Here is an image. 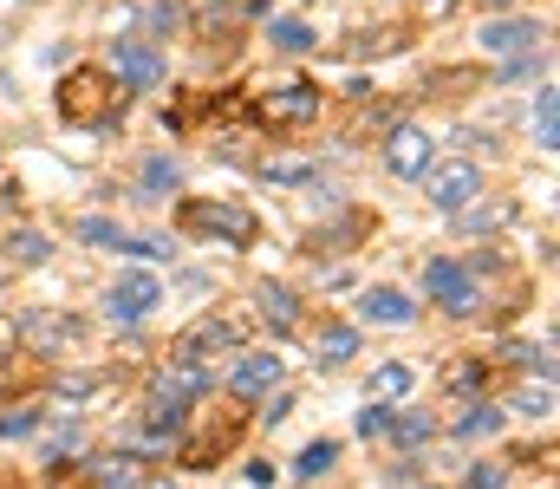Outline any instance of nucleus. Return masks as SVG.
<instances>
[{"label": "nucleus", "mask_w": 560, "mask_h": 489, "mask_svg": "<svg viewBox=\"0 0 560 489\" xmlns=\"http://www.w3.org/2000/svg\"><path fill=\"white\" fill-rule=\"evenodd\" d=\"M423 294L443 307V314H476V275L463 261H423Z\"/></svg>", "instance_id": "5"}, {"label": "nucleus", "mask_w": 560, "mask_h": 489, "mask_svg": "<svg viewBox=\"0 0 560 489\" xmlns=\"http://www.w3.org/2000/svg\"><path fill=\"white\" fill-rule=\"evenodd\" d=\"M176 222L189 229V235H222V242H255V216L242 209V202H209V196H183L176 202Z\"/></svg>", "instance_id": "2"}, {"label": "nucleus", "mask_w": 560, "mask_h": 489, "mask_svg": "<svg viewBox=\"0 0 560 489\" xmlns=\"http://www.w3.org/2000/svg\"><path fill=\"white\" fill-rule=\"evenodd\" d=\"M489 379V365L482 359H463V365H450V392H476Z\"/></svg>", "instance_id": "27"}, {"label": "nucleus", "mask_w": 560, "mask_h": 489, "mask_svg": "<svg viewBox=\"0 0 560 489\" xmlns=\"http://www.w3.org/2000/svg\"><path fill=\"white\" fill-rule=\"evenodd\" d=\"M52 255V242L39 235V229H7V261H20V268H39Z\"/></svg>", "instance_id": "16"}, {"label": "nucleus", "mask_w": 560, "mask_h": 489, "mask_svg": "<svg viewBox=\"0 0 560 489\" xmlns=\"http://www.w3.org/2000/svg\"><path fill=\"white\" fill-rule=\"evenodd\" d=\"M378 431H392V405H365L359 411V438H378Z\"/></svg>", "instance_id": "30"}, {"label": "nucleus", "mask_w": 560, "mask_h": 489, "mask_svg": "<svg viewBox=\"0 0 560 489\" xmlns=\"http://www.w3.org/2000/svg\"><path fill=\"white\" fill-rule=\"evenodd\" d=\"M79 242H92V248H118V255H125V242H131V235H125L112 216H85V222H79Z\"/></svg>", "instance_id": "20"}, {"label": "nucleus", "mask_w": 560, "mask_h": 489, "mask_svg": "<svg viewBox=\"0 0 560 489\" xmlns=\"http://www.w3.org/2000/svg\"><path fill=\"white\" fill-rule=\"evenodd\" d=\"M183 20H189V13H183L176 0H156V7H150V26H156V33H176Z\"/></svg>", "instance_id": "29"}, {"label": "nucleus", "mask_w": 560, "mask_h": 489, "mask_svg": "<svg viewBox=\"0 0 560 489\" xmlns=\"http://www.w3.org/2000/svg\"><path fill=\"white\" fill-rule=\"evenodd\" d=\"M541 66H548L541 53H522V59H509V66H502V79H535Z\"/></svg>", "instance_id": "32"}, {"label": "nucleus", "mask_w": 560, "mask_h": 489, "mask_svg": "<svg viewBox=\"0 0 560 489\" xmlns=\"http://www.w3.org/2000/svg\"><path fill=\"white\" fill-rule=\"evenodd\" d=\"M261 176H275V183H306V176H313V163H300V158H275V163H261Z\"/></svg>", "instance_id": "28"}, {"label": "nucleus", "mask_w": 560, "mask_h": 489, "mask_svg": "<svg viewBox=\"0 0 560 489\" xmlns=\"http://www.w3.org/2000/svg\"><path fill=\"white\" fill-rule=\"evenodd\" d=\"M118 112H125V92H118V79H112L105 66H72V72L59 79V118H66V125L98 131V125H112Z\"/></svg>", "instance_id": "1"}, {"label": "nucleus", "mask_w": 560, "mask_h": 489, "mask_svg": "<svg viewBox=\"0 0 560 489\" xmlns=\"http://www.w3.org/2000/svg\"><path fill=\"white\" fill-rule=\"evenodd\" d=\"M287 411H293V398H287V392H268V411H261V418H268V424H280Z\"/></svg>", "instance_id": "35"}, {"label": "nucleus", "mask_w": 560, "mask_h": 489, "mask_svg": "<svg viewBox=\"0 0 560 489\" xmlns=\"http://www.w3.org/2000/svg\"><path fill=\"white\" fill-rule=\"evenodd\" d=\"M255 301H261V321L280 326V333L300 321V301H293V288H275V281H261V288H255Z\"/></svg>", "instance_id": "14"}, {"label": "nucleus", "mask_w": 560, "mask_h": 489, "mask_svg": "<svg viewBox=\"0 0 560 489\" xmlns=\"http://www.w3.org/2000/svg\"><path fill=\"white\" fill-rule=\"evenodd\" d=\"M392 431H398V444H405V451H418V444L430 438V431H436V424H430L423 411H411V418H392Z\"/></svg>", "instance_id": "25"}, {"label": "nucleus", "mask_w": 560, "mask_h": 489, "mask_svg": "<svg viewBox=\"0 0 560 489\" xmlns=\"http://www.w3.org/2000/svg\"><path fill=\"white\" fill-rule=\"evenodd\" d=\"M112 79H118V92H156V85L170 79V66H163V53H156V46L112 39Z\"/></svg>", "instance_id": "4"}, {"label": "nucleus", "mask_w": 560, "mask_h": 489, "mask_svg": "<svg viewBox=\"0 0 560 489\" xmlns=\"http://www.w3.org/2000/svg\"><path fill=\"white\" fill-rule=\"evenodd\" d=\"M359 314H365V321H378V326H411V321H418V301H411L405 288H385V281H378V288H365V294H359Z\"/></svg>", "instance_id": "10"}, {"label": "nucleus", "mask_w": 560, "mask_h": 489, "mask_svg": "<svg viewBox=\"0 0 560 489\" xmlns=\"http://www.w3.org/2000/svg\"><path fill=\"white\" fill-rule=\"evenodd\" d=\"M163 489H176V484H163Z\"/></svg>", "instance_id": "37"}, {"label": "nucleus", "mask_w": 560, "mask_h": 489, "mask_svg": "<svg viewBox=\"0 0 560 489\" xmlns=\"http://www.w3.org/2000/svg\"><path fill=\"white\" fill-rule=\"evenodd\" d=\"M359 352V333L352 326H319V365H346Z\"/></svg>", "instance_id": "17"}, {"label": "nucleus", "mask_w": 560, "mask_h": 489, "mask_svg": "<svg viewBox=\"0 0 560 489\" xmlns=\"http://www.w3.org/2000/svg\"><path fill=\"white\" fill-rule=\"evenodd\" d=\"M482 53H502V59H522V53H541V39H548V26L535 20V13H522V20H489L482 33Z\"/></svg>", "instance_id": "8"}, {"label": "nucleus", "mask_w": 560, "mask_h": 489, "mask_svg": "<svg viewBox=\"0 0 560 489\" xmlns=\"http://www.w3.org/2000/svg\"><path fill=\"white\" fill-rule=\"evenodd\" d=\"M332 464H339V438H313V444L293 457V470H300V477H326Z\"/></svg>", "instance_id": "19"}, {"label": "nucleus", "mask_w": 560, "mask_h": 489, "mask_svg": "<svg viewBox=\"0 0 560 489\" xmlns=\"http://www.w3.org/2000/svg\"><path fill=\"white\" fill-rule=\"evenodd\" d=\"M495 431H502V411H495V405H476V411L463 418V438H495Z\"/></svg>", "instance_id": "26"}, {"label": "nucleus", "mask_w": 560, "mask_h": 489, "mask_svg": "<svg viewBox=\"0 0 560 489\" xmlns=\"http://www.w3.org/2000/svg\"><path fill=\"white\" fill-rule=\"evenodd\" d=\"M443 13H456V0H423V20H443Z\"/></svg>", "instance_id": "36"}, {"label": "nucleus", "mask_w": 560, "mask_h": 489, "mask_svg": "<svg viewBox=\"0 0 560 489\" xmlns=\"http://www.w3.org/2000/svg\"><path fill=\"white\" fill-rule=\"evenodd\" d=\"M423 196H430V209H443V216H463L476 196H482V170L476 163H430L423 170Z\"/></svg>", "instance_id": "3"}, {"label": "nucleus", "mask_w": 560, "mask_h": 489, "mask_svg": "<svg viewBox=\"0 0 560 489\" xmlns=\"http://www.w3.org/2000/svg\"><path fill=\"white\" fill-rule=\"evenodd\" d=\"M125 255H143V261H170V242H150V235H131Z\"/></svg>", "instance_id": "31"}, {"label": "nucleus", "mask_w": 560, "mask_h": 489, "mask_svg": "<svg viewBox=\"0 0 560 489\" xmlns=\"http://www.w3.org/2000/svg\"><path fill=\"white\" fill-rule=\"evenodd\" d=\"M430 131L423 125H392V138H385V163H392V176H423L430 170Z\"/></svg>", "instance_id": "9"}, {"label": "nucleus", "mask_w": 560, "mask_h": 489, "mask_svg": "<svg viewBox=\"0 0 560 489\" xmlns=\"http://www.w3.org/2000/svg\"><path fill=\"white\" fill-rule=\"evenodd\" d=\"M268 46H275V53H313V46H319V33H313L306 20L280 13V20H268Z\"/></svg>", "instance_id": "13"}, {"label": "nucleus", "mask_w": 560, "mask_h": 489, "mask_svg": "<svg viewBox=\"0 0 560 489\" xmlns=\"http://www.w3.org/2000/svg\"><path fill=\"white\" fill-rule=\"evenodd\" d=\"M33 424H39V411H7V418H0V438H26Z\"/></svg>", "instance_id": "33"}, {"label": "nucleus", "mask_w": 560, "mask_h": 489, "mask_svg": "<svg viewBox=\"0 0 560 489\" xmlns=\"http://www.w3.org/2000/svg\"><path fill=\"white\" fill-rule=\"evenodd\" d=\"M319 105H326V98H319L313 79H287V85H275V92L261 98V118H268V125H313Z\"/></svg>", "instance_id": "7"}, {"label": "nucleus", "mask_w": 560, "mask_h": 489, "mask_svg": "<svg viewBox=\"0 0 560 489\" xmlns=\"http://www.w3.org/2000/svg\"><path fill=\"white\" fill-rule=\"evenodd\" d=\"M515 411L548 418V411H555V385H522V392H515Z\"/></svg>", "instance_id": "24"}, {"label": "nucleus", "mask_w": 560, "mask_h": 489, "mask_svg": "<svg viewBox=\"0 0 560 489\" xmlns=\"http://www.w3.org/2000/svg\"><path fill=\"white\" fill-rule=\"evenodd\" d=\"M535 144H541V151H555L560 144V92L555 85L535 92Z\"/></svg>", "instance_id": "15"}, {"label": "nucleus", "mask_w": 560, "mask_h": 489, "mask_svg": "<svg viewBox=\"0 0 560 489\" xmlns=\"http://www.w3.org/2000/svg\"><path fill=\"white\" fill-rule=\"evenodd\" d=\"M235 339H242V333H235L229 321H202L196 333H183V339H176V352H170V359H183V365H202L209 352H222V346H235Z\"/></svg>", "instance_id": "12"}, {"label": "nucleus", "mask_w": 560, "mask_h": 489, "mask_svg": "<svg viewBox=\"0 0 560 489\" xmlns=\"http://www.w3.org/2000/svg\"><path fill=\"white\" fill-rule=\"evenodd\" d=\"M275 385H280V352H248V359L235 365V379H229L235 398H268Z\"/></svg>", "instance_id": "11"}, {"label": "nucleus", "mask_w": 560, "mask_h": 489, "mask_svg": "<svg viewBox=\"0 0 560 489\" xmlns=\"http://www.w3.org/2000/svg\"><path fill=\"white\" fill-rule=\"evenodd\" d=\"M229 444H235V424H215V431H202V438L183 451V464H189V470H202V464H215V451H229Z\"/></svg>", "instance_id": "18"}, {"label": "nucleus", "mask_w": 560, "mask_h": 489, "mask_svg": "<svg viewBox=\"0 0 560 489\" xmlns=\"http://www.w3.org/2000/svg\"><path fill=\"white\" fill-rule=\"evenodd\" d=\"M156 301H163V281L156 275H118L112 288H105V314L118 326H138L156 314Z\"/></svg>", "instance_id": "6"}, {"label": "nucleus", "mask_w": 560, "mask_h": 489, "mask_svg": "<svg viewBox=\"0 0 560 489\" xmlns=\"http://www.w3.org/2000/svg\"><path fill=\"white\" fill-rule=\"evenodd\" d=\"M143 189H150V196H176V189H183V170L170 158H150L143 163Z\"/></svg>", "instance_id": "22"}, {"label": "nucleus", "mask_w": 560, "mask_h": 489, "mask_svg": "<svg viewBox=\"0 0 560 489\" xmlns=\"http://www.w3.org/2000/svg\"><path fill=\"white\" fill-rule=\"evenodd\" d=\"M92 489H143L138 457H118V464H105V470H98V484H92Z\"/></svg>", "instance_id": "23"}, {"label": "nucleus", "mask_w": 560, "mask_h": 489, "mask_svg": "<svg viewBox=\"0 0 560 489\" xmlns=\"http://www.w3.org/2000/svg\"><path fill=\"white\" fill-rule=\"evenodd\" d=\"M469 489H502V464H476L469 470Z\"/></svg>", "instance_id": "34"}, {"label": "nucleus", "mask_w": 560, "mask_h": 489, "mask_svg": "<svg viewBox=\"0 0 560 489\" xmlns=\"http://www.w3.org/2000/svg\"><path fill=\"white\" fill-rule=\"evenodd\" d=\"M411 385H418V372L392 359V365H378V379H372V398H385V405H392V398H405Z\"/></svg>", "instance_id": "21"}]
</instances>
